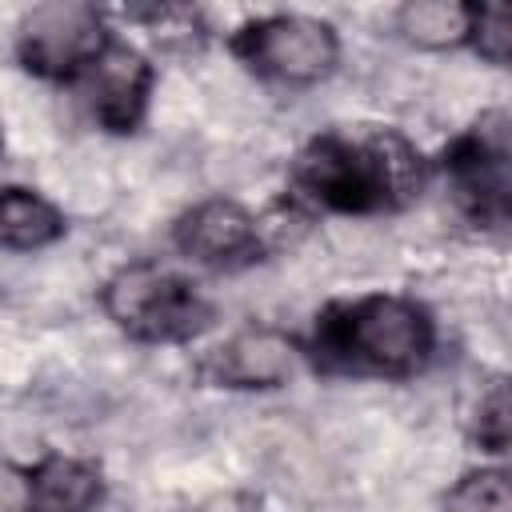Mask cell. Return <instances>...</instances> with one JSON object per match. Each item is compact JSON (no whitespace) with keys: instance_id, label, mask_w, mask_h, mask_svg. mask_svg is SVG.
I'll return each instance as SVG.
<instances>
[{"instance_id":"8992f818","label":"cell","mask_w":512,"mask_h":512,"mask_svg":"<svg viewBox=\"0 0 512 512\" xmlns=\"http://www.w3.org/2000/svg\"><path fill=\"white\" fill-rule=\"evenodd\" d=\"M116 36L120 32L104 8L88 0H44L16 20L12 56L32 80L72 92Z\"/></svg>"},{"instance_id":"5b68a950","label":"cell","mask_w":512,"mask_h":512,"mask_svg":"<svg viewBox=\"0 0 512 512\" xmlns=\"http://www.w3.org/2000/svg\"><path fill=\"white\" fill-rule=\"evenodd\" d=\"M228 56L260 84L304 92L340 72L344 40L328 16L312 12H260L224 36Z\"/></svg>"},{"instance_id":"e0dca14e","label":"cell","mask_w":512,"mask_h":512,"mask_svg":"<svg viewBox=\"0 0 512 512\" xmlns=\"http://www.w3.org/2000/svg\"><path fill=\"white\" fill-rule=\"evenodd\" d=\"M0 152H4V120H0Z\"/></svg>"},{"instance_id":"4fadbf2b","label":"cell","mask_w":512,"mask_h":512,"mask_svg":"<svg viewBox=\"0 0 512 512\" xmlns=\"http://www.w3.org/2000/svg\"><path fill=\"white\" fill-rule=\"evenodd\" d=\"M440 512H512V480L504 460L464 468L440 492Z\"/></svg>"},{"instance_id":"52a82bcc","label":"cell","mask_w":512,"mask_h":512,"mask_svg":"<svg viewBox=\"0 0 512 512\" xmlns=\"http://www.w3.org/2000/svg\"><path fill=\"white\" fill-rule=\"evenodd\" d=\"M172 252L204 272L236 276L264 260H272V236L264 228V216H256L236 196H204L188 208H180L168 224Z\"/></svg>"},{"instance_id":"9a60e30c","label":"cell","mask_w":512,"mask_h":512,"mask_svg":"<svg viewBox=\"0 0 512 512\" xmlns=\"http://www.w3.org/2000/svg\"><path fill=\"white\" fill-rule=\"evenodd\" d=\"M124 16L128 24L148 32V40H156L160 48H196L208 36L200 8L188 4H148V8H128Z\"/></svg>"},{"instance_id":"5bb4252c","label":"cell","mask_w":512,"mask_h":512,"mask_svg":"<svg viewBox=\"0 0 512 512\" xmlns=\"http://www.w3.org/2000/svg\"><path fill=\"white\" fill-rule=\"evenodd\" d=\"M468 444L492 460H504L508 456V444H512V404H508V380L504 376H492L476 404H472V416H468Z\"/></svg>"},{"instance_id":"277c9868","label":"cell","mask_w":512,"mask_h":512,"mask_svg":"<svg viewBox=\"0 0 512 512\" xmlns=\"http://www.w3.org/2000/svg\"><path fill=\"white\" fill-rule=\"evenodd\" d=\"M444 184L456 216L476 232L500 236L512 224V116L484 108L436 156L432 184Z\"/></svg>"},{"instance_id":"2e32d148","label":"cell","mask_w":512,"mask_h":512,"mask_svg":"<svg viewBox=\"0 0 512 512\" xmlns=\"http://www.w3.org/2000/svg\"><path fill=\"white\" fill-rule=\"evenodd\" d=\"M468 52L492 68H508L512 56V16L504 4H472Z\"/></svg>"},{"instance_id":"7a4b0ae2","label":"cell","mask_w":512,"mask_h":512,"mask_svg":"<svg viewBox=\"0 0 512 512\" xmlns=\"http://www.w3.org/2000/svg\"><path fill=\"white\" fill-rule=\"evenodd\" d=\"M440 320L412 292L372 288L332 296L312 312L300 336L304 368L324 380L408 384L440 360Z\"/></svg>"},{"instance_id":"7c38bea8","label":"cell","mask_w":512,"mask_h":512,"mask_svg":"<svg viewBox=\"0 0 512 512\" xmlns=\"http://www.w3.org/2000/svg\"><path fill=\"white\" fill-rule=\"evenodd\" d=\"M472 4L464 0H404L392 12V32L420 52H456L468 48Z\"/></svg>"},{"instance_id":"6da1fadb","label":"cell","mask_w":512,"mask_h":512,"mask_svg":"<svg viewBox=\"0 0 512 512\" xmlns=\"http://www.w3.org/2000/svg\"><path fill=\"white\" fill-rule=\"evenodd\" d=\"M432 188V156L396 124H332L288 160V192L312 216H396Z\"/></svg>"},{"instance_id":"8fae6325","label":"cell","mask_w":512,"mask_h":512,"mask_svg":"<svg viewBox=\"0 0 512 512\" xmlns=\"http://www.w3.org/2000/svg\"><path fill=\"white\" fill-rule=\"evenodd\" d=\"M68 228V212L48 192L20 180H0V252H48L68 236Z\"/></svg>"},{"instance_id":"30bf717a","label":"cell","mask_w":512,"mask_h":512,"mask_svg":"<svg viewBox=\"0 0 512 512\" xmlns=\"http://www.w3.org/2000/svg\"><path fill=\"white\" fill-rule=\"evenodd\" d=\"M156 84H160V68L152 52H144L128 36H116L112 48L72 92L80 96L88 120L104 136H136L148 124Z\"/></svg>"},{"instance_id":"3957f363","label":"cell","mask_w":512,"mask_h":512,"mask_svg":"<svg viewBox=\"0 0 512 512\" xmlns=\"http://www.w3.org/2000/svg\"><path fill=\"white\" fill-rule=\"evenodd\" d=\"M96 304L104 320L140 348H188L208 336L220 316L192 272L156 256L112 268L96 288Z\"/></svg>"},{"instance_id":"ba28073f","label":"cell","mask_w":512,"mask_h":512,"mask_svg":"<svg viewBox=\"0 0 512 512\" xmlns=\"http://www.w3.org/2000/svg\"><path fill=\"white\" fill-rule=\"evenodd\" d=\"M304 368L300 336L276 324H244L196 356L192 380L216 392H280Z\"/></svg>"},{"instance_id":"9c48e42d","label":"cell","mask_w":512,"mask_h":512,"mask_svg":"<svg viewBox=\"0 0 512 512\" xmlns=\"http://www.w3.org/2000/svg\"><path fill=\"white\" fill-rule=\"evenodd\" d=\"M108 500L100 460L44 448L32 460L0 456V512H96Z\"/></svg>"}]
</instances>
